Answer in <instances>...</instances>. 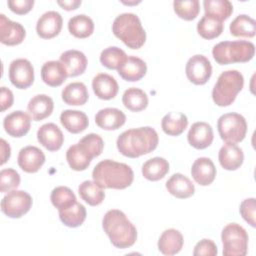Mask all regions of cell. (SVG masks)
Instances as JSON below:
<instances>
[{
	"label": "cell",
	"instance_id": "cell-1",
	"mask_svg": "<svg viewBox=\"0 0 256 256\" xmlns=\"http://www.w3.org/2000/svg\"><path fill=\"white\" fill-rule=\"evenodd\" d=\"M159 137L152 127H139L122 132L117 138V149L129 158H137L156 149Z\"/></svg>",
	"mask_w": 256,
	"mask_h": 256
},
{
	"label": "cell",
	"instance_id": "cell-2",
	"mask_svg": "<svg viewBox=\"0 0 256 256\" xmlns=\"http://www.w3.org/2000/svg\"><path fill=\"white\" fill-rule=\"evenodd\" d=\"M102 227L116 248L126 249L136 242V227L121 210L111 209L107 211L102 219Z\"/></svg>",
	"mask_w": 256,
	"mask_h": 256
},
{
	"label": "cell",
	"instance_id": "cell-3",
	"mask_svg": "<svg viewBox=\"0 0 256 256\" xmlns=\"http://www.w3.org/2000/svg\"><path fill=\"white\" fill-rule=\"evenodd\" d=\"M92 177L93 181L103 189H125L132 184L134 173L127 164L106 159L94 167Z\"/></svg>",
	"mask_w": 256,
	"mask_h": 256
},
{
	"label": "cell",
	"instance_id": "cell-4",
	"mask_svg": "<svg viewBox=\"0 0 256 256\" xmlns=\"http://www.w3.org/2000/svg\"><path fill=\"white\" fill-rule=\"evenodd\" d=\"M103 148V139L98 134H87L81 138L78 143L68 148L66 152L67 162L72 170H86L92 159L98 157L102 153Z\"/></svg>",
	"mask_w": 256,
	"mask_h": 256
},
{
	"label": "cell",
	"instance_id": "cell-5",
	"mask_svg": "<svg viewBox=\"0 0 256 256\" xmlns=\"http://www.w3.org/2000/svg\"><path fill=\"white\" fill-rule=\"evenodd\" d=\"M114 35L131 49L141 48L146 41V32L139 17L134 13L118 15L112 24Z\"/></svg>",
	"mask_w": 256,
	"mask_h": 256
},
{
	"label": "cell",
	"instance_id": "cell-6",
	"mask_svg": "<svg viewBox=\"0 0 256 256\" xmlns=\"http://www.w3.org/2000/svg\"><path fill=\"white\" fill-rule=\"evenodd\" d=\"M254 44L245 40L222 41L212 49L213 58L220 65L248 62L254 57Z\"/></svg>",
	"mask_w": 256,
	"mask_h": 256
},
{
	"label": "cell",
	"instance_id": "cell-7",
	"mask_svg": "<svg viewBox=\"0 0 256 256\" xmlns=\"http://www.w3.org/2000/svg\"><path fill=\"white\" fill-rule=\"evenodd\" d=\"M244 86L243 75L237 70L222 72L212 90V99L220 107L231 105Z\"/></svg>",
	"mask_w": 256,
	"mask_h": 256
},
{
	"label": "cell",
	"instance_id": "cell-8",
	"mask_svg": "<svg viewBox=\"0 0 256 256\" xmlns=\"http://www.w3.org/2000/svg\"><path fill=\"white\" fill-rule=\"evenodd\" d=\"M224 256H245L248 249V234L237 223L227 224L221 233Z\"/></svg>",
	"mask_w": 256,
	"mask_h": 256
},
{
	"label": "cell",
	"instance_id": "cell-9",
	"mask_svg": "<svg viewBox=\"0 0 256 256\" xmlns=\"http://www.w3.org/2000/svg\"><path fill=\"white\" fill-rule=\"evenodd\" d=\"M218 133L226 143L241 142L247 132V122L238 113H226L219 117L217 121Z\"/></svg>",
	"mask_w": 256,
	"mask_h": 256
},
{
	"label": "cell",
	"instance_id": "cell-10",
	"mask_svg": "<svg viewBox=\"0 0 256 256\" xmlns=\"http://www.w3.org/2000/svg\"><path fill=\"white\" fill-rule=\"evenodd\" d=\"M32 206V197L23 190H11L1 200L2 212L10 218H20Z\"/></svg>",
	"mask_w": 256,
	"mask_h": 256
},
{
	"label": "cell",
	"instance_id": "cell-11",
	"mask_svg": "<svg viewBox=\"0 0 256 256\" xmlns=\"http://www.w3.org/2000/svg\"><path fill=\"white\" fill-rule=\"evenodd\" d=\"M185 72L190 82L195 85H203L212 75V65L207 57L196 54L188 59Z\"/></svg>",
	"mask_w": 256,
	"mask_h": 256
},
{
	"label": "cell",
	"instance_id": "cell-12",
	"mask_svg": "<svg viewBox=\"0 0 256 256\" xmlns=\"http://www.w3.org/2000/svg\"><path fill=\"white\" fill-rule=\"evenodd\" d=\"M9 79L18 89H26L34 82V68L31 62L24 58L15 59L9 66Z\"/></svg>",
	"mask_w": 256,
	"mask_h": 256
},
{
	"label": "cell",
	"instance_id": "cell-13",
	"mask_svg": "<svg viewBox=\"0 0 256 256\" xmlns=\"http://www.w3.org/2000/svg\"><path fill=\"white\" fill-rule=\"evenodd\" d=\"M26 31L24 27L15 21L0 14V41L8 46H15L24 40Z\"/></svg>",
	"mask_w": 256,
	"mask_h": 256
},
{
	"label": "cell",
	"instance_id": "cell-14",
	"mask_svg": "<svg viewBox=\"0 0 256 256\" xmlns=\"http://www.w3.org/2000/svg\"><path fill=\"white\" fill-rule=\"evenodd\" d=\"M31 117L24 111L17 110L8 114L3 120V127L6 133L12 137L20 138L26 135L31 126Z\"/></svg>",
	"mask_w": 256,
	"mask_h": 256
},
{
	"label": "cell",
	"instance_id": "cell-15",
	"mask_svg": "<svg viewBox=\"0 0 256 256\" xmlns=\"http://www.w3.org/2000/svg\"><path fill=\"white\" fill-rule=\"evenodd\" d=\"M63 19L56 11H47L42 14L36 23V32L43 39H51L57 36L62 29Z\"/></svg>",
	"mask_w": 256,
	"mask_h": 256
},
{
	"label": "cell",
	"instance_id": "cell-16",
	"mask_svg": "<svg viewBox=\"0 0 256 256\" xmlns=\"http://www.w3.org/2000/svg\"><path fill=\"white\" fill-rule=\"evenodd\" d=\"M17 162L26 173H35L40 170L45 162V155L36 146H26L19 151Z\"/></svg>",
	"mask_w": 256,
	"mask_h": 256
},
{
	"label": "cell",
	"instance_id": "cell-17",
	"mask_svg": "<svg viewBox=\"0 0 256 256\" xmlns=\"http://www.w3.org/2000/svg\"><path fill=\"white\" fill-rule=\"evenodd\" d=\"M187 139L192 147L196 149H205L213 142V129L207 122H195L188 131Z\"/></svg>",
	"mask_w": 256,
	"mask_h": 256
},
{
	"label": "cell",
	"instance_id": "cell-18",
	"mask_svg": "<svg viewBox=\"0 0 256 256\" xmlns=\"http://www.w3.org/2000/svg\"><path fill=\"white\" fill-rule=\"evenodd\" d=\"M38 142L49 151L59 150L64 142V135L60 128L54 123H46L37 131Z\"/></svg>",
	"mask_w": 256,
	"mask_h": 256
},
{
	"label": "cell",
	"instance_id": "cell-19",
	"mask_svg": "<svg viewBox=\"0 0 256 256\" xmlns=\"http://www.w3.org/2000/svg\"><path fill=\"white\" fill-rule=\"evenodd\" d=\"M191 175L199 185L208 186L215 179L216 167L210 158L200 157L192 164Z\"/></svg>",
	"mask_w": 256,
	"mask_h": 256
},
{
	"label": "cell",
	"instance_id": "cell-20",
	"mask_svg": "<svg viewBox=\"0 0 256 256\" xmlns=\"http://www.w3.org/2000/svg\"><path fill=\"white\" fill-rule=\"evenodd\" d=\"M92 89L99 99L110 100L117 95L119 86L113 76L99 73L92 80Z\"/></svg>",
	"mask_w": 256,
	"mask_h": 256
},
{
	"label": "cell",
	"instance_id": "cell-21",
	"mask_svg": "<svg viewBox=\"0 0 256 256\" xmlns=\"http://www.w3.org/2000/svg\"><path fill=\"white\" fill-rule=\"evenodd\" d=\"M59 61L65 67L68 77H76L83 74L87 67V58L85 54L75 49L63 52Z\"/></svg>",
	"mask_w": 256,
	"mask_h": 256
},
{
	"label": "cell",
	"instance_id": "cell-22",
	"mask_svg": "<svg viewBox=\"0 0 256 256\" xmlns=\"http://www.w3.org/2000/svg\"><path fill=\"white\" fill-rule=\"evenodd\" d=\"M126 115L117 108H104L99 110L95 115V123L104 130H117L124 125Z\"/></svg>",
	"mask_w": 256,
	"mask_h": 256
},
{
	"label": "cell",
	"instance_id": "cell-23",
	"mask_svg": "<svg viewBox=\"0 0 256 256\" xmlns=\"http://www.w3.org/2000/svg\"><path fill=\"white\" fill-rule=\"evenodd\" d=\"M218 159L220 165L225 170L233 171L242 165L244 161V154L242 149L236 144L226 143L220 148Z\"/></svg>",
	"mask_w": 256,
	"mask_h": 256
},
{
	"label": "cell",
	"instance_id": "cell-24",
	"mask_svg": "<svg viewBox=\"0 0 256 256\" xmlns=\"http://www.w3.org/2000/svg\"><path fill=\"white\" fill-rule=\"evenodd\" d=\"M54 109V103L50 96L38 94L32 97L27 105V110L34 121H41L50 116Z\"/></svg>",
	"mask_w": 256,
	"mask_h": 256
},
{
	"label": "cell",
	"instance_id": "cell-25",
	"mask_svg": "<svg viewBox=\"0 0 256 256\" xmlns=\"http://www.w3.org/2000/svg\"><path fill=\"white\" fill-rule=\"evenodd\" d=\"M168 192L179 199L191 197L195 192V186L191 180L181 173L173 174L166 182Z\"/></svg>",
	"mask_w": 256,
	"mask_h": 256
},
{
	"label": "cell",
	"instance_id": "cell-26",
	"mask_svg": "<svg viewBox=\"0 0 256 256\" xmlns=\"http://www.w3.org/2000/svg\"><path fill=\"white\" fill-rule=\"evenodd\" d=\"M68 77L67 71L60 61H47L41 68V78L51 87L60 86Z\"/></svg>",
	"mask_w": 256,
	"mask_h": 256
},
{
	"label": "cell",
	"instance_id": "cell-27",
	"mask_svg": "<svg viewBox=\"0 0 256 256\" xmlns=\"http://www.w3.org/2000/svg\"><path fill=\"white\" fill-rule=\"evenodd\" d=\"M122 79L135 82L144 77L147 72V65L144 60L136 56H128L125 63L117 70Z\"/></svg>",
	"mask_w": 256,
	"mask_h": 256
},
{
	"label": "cell",
	"instance_id": "cell-28",
	"mask_svg": "<svg viewBox=\"0 0 256 256\" xmlns=\"http://www.w3.org/2000/svg\"><path fill=\"white\" fill-rule=\"evenodd\" d=\"M60 122L67 131L73 134L84 131L89 125L88 117L84 112L71 109H67L61 112Z\"/></svg>",
	"mask_w": 256,
	"mask_h": 256
},
{
	"label": "cell",
	"instance_id": "cell-29",
	"mask_svg": "<svg viewBox=\"0 0 256 256\" xmlns=\"http://www.w3.org/2000/svg\"><path fill=\"white\" fill-rule=\"evenodd\" d=\"M183 236L180 231L170 228L165 230L159 240H158V249L164 255H175L183 247Z\"/></svg>",
	"mask_w": 256,
	"mask_h": 256
},
{
	"label": "cell",
	"instance_id": "cell-30",
	"mask_svg": "<svg viewBox=\"0 0 256 256\" xmlns=\"http://www.w3.org/2000/svg\"><path fill=\"white\" fill-rule=\"evenodd\" d=\"M88 98L87 87L82 82L69 83L62 90V100L68 105H84L88 101Z\"/></svg>",
	"mask_w": 256,
	"mask_h": 256
},
{
	"label": "cell",
	"instance_id": "cell-31",
	"mask_svg": "<svg viewBox=\"0 0 256 256\" xmlns=\"http://www.w3.org/2000/svg\"><path fill=\"white\" fill-rule=\"evenodd\" d=\"M188 119L182 112H169L161 121L162 130L169 136H179L187 128Z\"/></svg>",
	"mask_w": 256,
	"mask_h": 256
},
{
	"label": "cell",
	"instance_id": "cell-32",
	"mask_svg": "<svg viewBox=\"0 0 256 256\" xmlns=\"http://www.w3.org/2000/svg\"><path fill=\"white\" fill-rule=\"evenodd\" d=\"M58 213H59V218L61 222L65 226L71 227V228H76L81 226L85 221L86 214H87L86 208L84 207V205H82L77 201L70 207L63 210H59Z\"/></svg>",
	"mask_w": 256,
	"mask_h": 256
},
{
	"label": "cell",
	"instance_id": "cell-33",
	"mask_svg": "<svg viewBox=\"0 0 256 256\" xmlns=\"http://www.w3.org/2000/svg\"><path fill=\"white\" fill-rule=\"evenodd\" d=\"M169 171V163L163 157H154L147 160L142 166V174L149 181L162 179Z\"/></svg>",
	"mask_w": 256,
	"mask_h": 256
},
{
	"label": "cell",
	"instance_id": "cell-34",
	"mask_svg": "<svg viewBox=\"0 0 256 256\" xmlns=\"http://www.w3.org/2000/svg\"><path fill=\"white\" fill-rule=\"evenodd\" d=\"M78 193L82 200L90 206H97L101 204L105 198V192L95 181L86 180L78 187Z\"/></svg>",
	"mask_w": 256,
	"mask_h": 256
},
{
	"label": "cell",
	"instance_id": "cell-35",
	"mask_svg": "<svg viewBox=\"0 0 256 256\" xmlns=\"http://www.w3.org/2000/svg\"><path fill=\"white\" fill-rule=\"evenodd\" d=\"M122 102L128 110L133 112H140L147 107L148 96L142 89L130 87L123 93Z\"/></svg>",
	"mask_w": 256,
	"mask_h": 256
},
{
	"label": "cell",
	"instance_id": "cell-36",
	"mask_svg": "<svg viewBox=\"0 0 256 256\" xmlns=\"http://www.w3.org/2000/svg\"><path fill=\"white\" fill-rule=\"evenodd\" d=\"M68 30L76 38H87L94 31V22L85 14L75 15L68 21Z\"/></svg>",
	"mask_w": 256,
	"mask_h": 256
},
{
	"label": "cell",
	"instance_id": "cell-37",
	"mask_svg": "<svg viewBox=\"0 0 256 256\" xmlns=\"http://www.w3.org/2000/svg\"><path fill=\"white\" fill-rule=\"evenodd\" d=\"M230 33L235 37H254L256 34V22L246 14L238 15L230 23Z\"/></svg>",
	"mask_w": 256,
	"mask_h": 256
},
{
	"label": "cell",
	"instance_id": "cell-38",
	"mask_svg": "<svg viewBox=\"0 0 256 256\" xmlns=\"http://www.w3.org/2000/svg\"><path fill=\"white\" fill-rule=\"evenodd\" d=\"M203 6L205 15L221 22L228 19L233 12V5L228 0H204Z\"/></svg>",
	"mask_w": 256,
	"mask_h": 256
},
{
	"label": "cell",
	"instance_id": "cell-39",
	"mask_svg": "<svg viewBox=\"0 0 256 256\" xmlns=\"http://www.w3.org/2000/svg\"><path fill=\"white\" fill-rule=\"evenodd\" d=\"M127 58L125 51L116 46L105 48L100 54L101 64L111 70H118L125 63Z\"/></svg>",
	"mask_w": 256,
	"mask_h": 256
},
{
	"label": "cell",
	"instance_id": "cell-40",
	"mask_svg": "<svg viewBox=\"0 0 256 256\" xmlns=\"http://www.w3.org/2000/svg\"><path fill=\"white\" fill-rule=\"evenodd\" d=\"M223 22L205 15L197 23V32L204 39H214L223 32Z\"/></svg>",
	"mask_w": 256,
	"mask_h": 256
},
{
	"label": "cell",
	"instance_id": "cell-41",
	"mask_svg": "<svg viewBox=\"0 0 256 256\" xmlns=\"http://www.w3.org/2000/svg\"><path fill=\"white\" fill-rule=\"evenodd\" d=\"M51 202L54 207L59 210L66 209L76 202V196L73 191L66 186H58L54 188L50 195Z\"/></svg>",
	"mask_w": 256,
	"mask_h": 256
},
{
	"label": "cell",
	"instance_id": "cell-42",
	"mask_svg": "<svg viewBox=\"0 0 256 256\" xmlns=\"http://www.w3.org/2000/svg\"><path fill=\"white\" fill-rule=\"evenodd\" d=\"M173 7H174L175 13L180 18L187 21L195 19L200 11V4L198 0L174 1Z\"/></svg>",
	"mask_w": 256,
	"mask_h": 256
},
{
	"label": "cell",
	"instance_id": "cell-43",
	"mask_svg": "<svg viewBox=\"0 0 256 256\" xmlns=\"http://www.w3.org/2000/svg\"><path fill=\"white\" fill-rule=\"evenodd\" d=\"M20 184V175L19 173L12 169H2L0 172V190L1 192H9L16 189Z\"/></svg>",
	"mask_w": 256,
	"mask_h": 256
},
{
	"label": "cell",
	"instance_id": "cell-44",
	"mask_svg": "<svg viewBox=\"0 0 256 256\" xmlns=\"http://www.w3.org/2000/svg\"><path fill=\"white\" fill-rule=\"evenodd\" d=\"M255 198H247L240 204V214L243 219L252 227L256 226L255 222Z\"/></svg>",
	"mask_w": 256,
	"mask_h": 256
},
{
	"label": "cell",
	"instance_id": "cell-45",
	"mask_svg": "<svg viewBox=\"0 0 256 256\" xmlns=\"http://www.w3.org/2000/svg\"><path fill=\"white\" fill-rule=\"evenodd\" d=\"M218 250L216 244L210 239H202L200 240L194 247L193 255L200 256V255H210L215 256L217 255Z\"/></svg>",
	"mask_w": 256,
	"mask_h": 256
},
{
	"label": "cell",
	"instance_id": "cell-46",
	"mask_svg": "<svg viewBox=\"0 0 256 256\" xmlns=\"http://www.w3.org/2000/svg\"><path fill=\"white\" fill-rule=\"evenodd\" d=\"M7 5L12 12L18 15H24L32 9L34 0H9Z\"/></svg>",
	"mask_w": 256,
	"mask_h": 256
},
{
	"label": "cell",
	"instance_id": "cell-47",
	"mask_svg": "<svg viewBox=\"0 0 256 256\" xmlns=\"http://www.w3.org/2000/svg\"><path fill=\"white\" fill-rule=\"evenodd\" d=\"M0 101H1V110L2 111H5L6 109L10 108L14 101V96H13L12 91L6 87H1Z\"/></svg>",
	"mask_w": 256,
	"mask_h": 256
},
{
	"label": "cell",
	"instance_id": "cell-48",
	"mask_svg": "<svg viewBox=\"0 0 256 256\" xmlns=\"http://www.w3.org/2000/svg\"><path fill=\"white\" fill-rule=\"evenodd\" d=\"M57 3L63 9L67 11H71V10L77 9L81 5V0H64V1H57Z\"/></svg>",
	"mask_w": 256,
	"mask_h": 256
},
{
	"label": "cell",
	"instance_id": "cell-49",
	"mask_svg": "<svg viewBox=\"0 0 256 256\" xmlns=\"http://www.w3.org/2000/svg\"><path fill=\"white\" fill-rule=\"evenodd\" d=\"M10 154H11L10 145L4 139H1V162H0L1 165H3L10 158Z\"/></svg>",
	"mask_w": 256,
	"mask_h": 256
}]
</instances>
